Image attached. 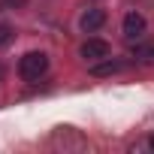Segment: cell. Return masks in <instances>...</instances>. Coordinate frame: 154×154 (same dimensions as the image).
<instances>
[{
	"label": "cell",
	"instance_id": "cell-1",
	"mask_svg": "<svg viewBox=\"0 0 154 154\" xmlns=\"http://www.w3.org/2000/svg\"><path fill=\"white\" fill-rule=\"evenodd\" d=\"M45 69H48V54L45 51H27L18 60V75L24 82H36L39 75H45Z\"/></svg>",
	"mask_w": 154,
	"mask_h": 154
},
{
	"label": "cell",
	"instance_id": "cell-2",
	"mask_svg": "<svg viewBox=\"0 0 154 154\" xmlns=\"http://www.w3.org/2000/svg\"><path fill=\"white\" fill-rule=\"evenodd\" d=\"M79 51H82V57H88V60H100V57H109L112 48H109L106 39H85Z\"/></svg>",
	"mask_w": 154,
	"mask_h": 154
},
{
	"label": "cell",
	"instance_id": "cell-3",
	"mask_svg": "<svg viewBox=\"0 0 154 154\" xmlns=\"http://www.w3.org/2000/svg\"><path fill=\"white\" fill-rule=\"evenodd\" d=\"M145 33V18L139 15V12H127L124 15V36L127 39H136V36H142Z\"/></svg>",
	"mask_w": 154,
	"mask_h": 154
},
{
	"label": "cell",
	"instance_id": "cell-4",
	"mask_svg": "<svg viewBox=\"0 0 154 154\" xmlns=\"http://www.w3.org/2000/svg\"><path fill=\"white\" fill-rule=\"evenodd\" d=\"M79 24H82V30H88V33H91V30H100V27L106 24V12H103V9H88Z\"/></svg>",
	"mask_w": 154,
	"mask_h": 154
},
{
	"label": "cell",
	"instance_id": "cell-5",
	"mask_svg": "<svg viewBox=\"0 0 154 154\" xmlns=\"http://www.w3.org/2000/svg\"><path fill=\"white\" fill-rule=\"evenodd\" d=\"M118 69H121L118 60H106V63H97L91 72H94V75H112V72H118Z\"/></svg>",
	"mask_w": 154,
	"mask_h": 154
},
{
	"label": "cell",
	"instance_id": "cell-6",
	"mask_svg": "<svg viewBox=\"0 0 154 154\" xmlns=\"http://www.w3.org/2000/svg\"><path fill=\"white\" fill-rule=\"evenodd\" d=\"M12 36H15V33H12L9 24H0V48H6V45L12 42Z\"/></svg>",
	"mask_w": 154,
	"mask_h": 154
},
{
	"label": "cell",
	"instance_id": "cell-7",
	"mask_svg": "<svg viewBox=\"0 0 154 154\" xmlns=\"http://www.w3.org/2000/svg\"><path fill=\"white\" fill-rule=\"evenodd\" d=\"M6 3H9V6H24L27 0H6Z\"/></svg>",
	"mask_w": 154,
	"mask_h": 154
},
{
	"label": "cell",
	"instance_id": "cell-8",
	"mask_svg": "<svg viewBox=\"0 0 154 154\" xmlns=\"http://www.w3.org/2000/svg\"><path fill=\"white\" fill-rule=\"evenodd\" d=\"M148 145H151V148H154V136H151V142H148Z\"/></svg>",
	"mask_w": 154,
	"mask_h": 154
},
{
	"label": "cell",
	"instance_id": "cell-9",
	"mask_svg": "<svg viewBox=\"0 0 154 154\" xmlns=\"http://www.w3.org/2000/svg\"><path fill=\"white\" fill-rule=\"evenodd\" d=\"M0 79H3V66H0Z\"/></svg>",
	"mask_w": 154,
	"mask_h": 154
}]
</instances>
